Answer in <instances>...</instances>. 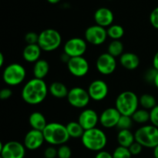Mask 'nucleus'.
I'll list each match as a JSON object with an SVG mask.
<instances>
[{
    "mask_svg": "<svg viewBox=\"0 0 158 158\" xmlns=\"http://www.w3.org/2000/svg\"><path fill=\"white\" fill-rule=\"evenodd\" d=\"M49 91L47 85L43 80L33 78L26 82L21 92L22 99L29 105H38L46 98Z\"/></svg>",
    "mask_w": 158,
    "mask_h": 158,
    "instance_id": "nucleus-1",
    "label": "nucleus"
},
{
    "mask_svg": "<svg viewBox=\"0 0 158 158\" xmlns=\"http://www.w3.org/2000/svg\"><path fill=\"white\" fill-rule=\"evenodd\" d=\"M43 134L45 141L54 147L66 144L70 138L66 126L57 122L48 123L43 131Z\"/></svg>",
    "mask_w": 158,
    "mask_h": 158,
    "instance_id": "nucleus-2",
    "label": "nucleus"
},
{
    "mask_svg": "<svg viewBox=\"0 0 158 158\" xmlns=\"http://www.w3.org/2000/svg\"><path fill=\"white\" fill-rule=\"evenodd\" d=\"M82 144L86 149L94 152L103 151L107 143V137L104 131L95 127L85 131L81 137Z\"/></svg>",
    "mask_w": 158,
    "mask_h": 158,
    "instance_id": "nucleus-3",
    "label": "nucleus"
},
{
    "mask_svg": "<svg viewBox=\"0 0 158 158\" xmlns=\"http://www.w3.org/2000/svg\"><path fill=\"white\" fill-rule=\"evenodd\" d=\"M139 97L133 91L127 90L120 93L115 101V107L121 115L131 116L138 110Z\"/></svg>",
    "mask_w": 158,
    "mask_h": 158,
    "instance_id": "nucleus-4",
    "label": "nucleus"
},
{
    "mask_svg": "<svg viewBox=\"0 0 158 158\" xmlns=\"http://www.w3.org/2000/svg\"><path fill=\"white\" fill-rule=\"evenodd\" d=\"M135 140L143 148L154 149L158 145V128L154 125H143L134 133Z\"/></svg>",
    "mask_w": 158,
    "mask_h": 158,
    "instance_id": "nucleus-5",
    "label": "nucleus"
},
{
    "mask_svg": "<svg viewBox=\"0 0 158 158\" xmlns=\"http://www.w3.org/2000/svg\"><path fill=\"white\" fill-rule=\"evenodd\" d=\"M61 34L54 29H46L39 34L38 45L44 52H52L61 46Z\"/></svg>",
    "mask_w": 158,
    "mask_h": 158,
    "instance_id": "nucleus-6",
    "label": "nucleus"
},
{
    "mask_svg": "<svg viewBox=\"0 0 158 158\" xmlns=\"http://www.w3.org/2000/svg\"><path fill=\"white\" fill-rule=\"evenodd\" d=\"M26 77V70L19 63H11L4 69L2 80L6 85L15 86L21 84Z\"/></svg>",
    "mask_w": 158,
    "mask_h": 158,
    "instance_id": "nucleus-7",
    "label": "nucleus"
},
{
    "mask_svg": "<svg viewBox=\"0 0 158 158\" xmlns=\"http://www.w3.org/2000/svg\"><path fill=\"white\" fill-rule=\"evenodd\" d=\"M66 99L70 106L77 109L85 108L91 100L88 91L80 86L69 89Z\"/></svg>",
    "mask_w": 158,
    "mask_h": 158,
    "instance_id": "nucleus-8",
    "label": "nucleus"
},
{
    "mask_svg": "<svg viewBox=\"0 0 158 158\" xmlns=\"http://www.w3.org/2000/svg\"><path fill=\"white\" fill-rule=\"evenodd\" d=\"M87 49V43L80 37H73L65 43L63 46V52L69 58L83 56Z\"/></svg>",
    "mask_w": 158,
    "mask_h": 158,
    "instance_id": "nucleus-9",
    "label": "nucleus"
},
{
    "mask_svg": "<svg viewBox=\"0 0 158 158\" xmlns=\"http://www.w3.org/2000/svg\"><path fill=\"white\" fill-rule=\"evenodd\" d=\"M26 150L24 144L15 140H11L6 143H0L2 158H24Z\"/></svg>",
    "mask_w": 158,
    "mask_h": 158,
    "instance_id": "nucleus-10",
    "label": "nucleus"
},
{
    "mask_svg": "<svg viewBox=\"0 0 158 158\" xmlns=\"http://www.w3.org/2000/svg\"><path fill=\"white\" fill-rule=\"evenodd\" d=\"M107 37L106 28L97 24L88 27L84 32V40L86 43L94 46H100L103 44Z\"/></svg>",
    "mask_w": 158,
    "mask_h": 158,
    "instance_id": "nucleus-11",
    "label": "nucleus"
},
{
    "mask_svg": "<svg viewBox=\"0 0 158 158\" xmlns=\"http://www.w3.org/2000/svg\"><path fill=\"white\" fill-rule=\"evenodd\" d=\"M117 60L115 57L108 52L100 54L96 61V68L100 74L109 76L114 73L117 69Z\"/></svg>",
    "mask_w": 158,
    "mask_h": 158,
    "instance_id": "nucleus-12",
    "label": "nucleus"
},
{
    "mask_svg": "<svg viewBox=\"0 0 158 158\" xmlns=\"http://www.w3.org/2000/svg\"><path fill=\"white\" fill-rule=\"evenodd\" d=\"M66 64L69 73L78 78L85 77L89 70V63L83 56L70 58Z\"/></svg>",
    "mask_w": 158,
    "mask_h": 158,
    "instance_id": "nucleus-13",
    "label": "nucleus"
},
{
    "mask_svg": "<svg viewBox=\"0 0 158 158\" xmlns=\"http://www.w3.org/2000/svg\"><path fill=\"white\" fill-rule=\"evenodd\" d=\"M91 100L94 101H102L109 93L107 83L102 80H95L90 83L87 89Z\"/></svg>",
    "mask_w": 158,
    "mask_h": 158,
    "instance_id": "nucleus-14",
    "label": "nucleus"
},
{
    "mask_svg": "<svg viewBox=\"0 0 158 158\" xmlns=\"http://www.w3.org/2000/svg\"><path fill=\"white\" fill-rule=\"evenodd\" d=\"M121 114L116 107H109L105 109L100 115V125L106 129L116 127L118 123Z\"/></svg>",
    "mask_w": 158,
    "mask_h": 158,
    "instance_id": "nucleus-15",
    "label": "nucleus"
},
{
    "mask_svg": "<svg viewBox=\"0 0 158 158\" xmlns=\"http://www.w3.org/2000/svg\"><path fill=\"white\" fill-rule=\"evenodd\" d=\"M44 142L43 131L32 129L25 135L23 144L29 151H35L41 148Z\"/></svg>",
    "mask_w": 158,
    "mask_h": 158,
    "instance_id": "nucleus-16",
    "label": "nucleus"
},
{
    "mask_svg": "<svg viewBox=\"0 0 158 158\" xmlns=\"http://www.w3.org/2000/svg\"><path fill=\"white\" fill-rule=\"evenodd\" d=\"M100 117L97 113L93 109H85L80 114L78 122L85 131L97 127Z\"/></svg>",
    "mask_w": 158,
    "mask_h": 158,
    "instance_id": "nucleus-17",
    "label": "nucleus"
},
{
    "mask_svg": "<svg viewBox=\"0 0 158 158\" xmlns=\"http://www.w3.org/2000/svg\"><path fill=\"white\" fill-rule=\"evenodd\" d=\"M114 15L112 11L106 7H101L94 13V21L96 24L103 28L109 27L113 25Z\"/></svg>",
    "mask_w": 158,
    "mask_h": 158,
    "instance_id": "nucleus-18",
    "label": "nucleus"
},
{
    "mask_svg": "<svg viewBox=\"0 0 158 158\" xmlns=\"http://www.w3.org/2000/svg\"><path fill=\"white\" fill-rule=\"evenodd\" d=\"M42 49L38 44L26 45L23 51V57L27 63H35L40 60Z\"/></svg>",
    "mask_w": 158,
    "mask_h": 158,
    "instance_id": "nucleus-19",
    "label": "nucleus"
},
{
    "mask_svg": "<svg viewBox=\"0 0 158 158\" xmlns=\"http://www.w3.org/2000/svg\"><path fill=\"white\" fill-rule=\"evenodd\" d=\"M140 58L134 52H124L120 57V63L127 70H134L140 65Z\"/></svg>",
    "mask_w": 158,
    "mask_h": 158,
    "instance_id": "nucleus-20",
    "label": "nucleus"
},
{
    "mask_svg": "<svg viewBox=\"0 0 158 158\" xmlns=\"http://www.w3.org/2000/svg\"><path fill=\"white\" fill-rule=\"evenodd\" d=\"M29 123L32 129L43 131L48 124L45 116L40 112H33L29 115Z\"/></svg>",
    "mask_w": 158,
    "mask_h": 158,
    "instance_id": "nucleus-21",
    "label": "nucleus"
},
{
    "mask_svg": "<svg viewBox=\"0 0 158 158\" xmlns=\"http://www.w3.org/2000/svg\"><path fill=\"white\" fill-rule=\"evenodd\" d=\"M49 72V64L46 60L40 59L34 63L32 73L34 78L43 80Z\"/></svg>",
    "mask_w": 158,
    "mask_h": 158,
    "instance_id": "nucleus-22",
    "label": "nucleus"
},
{
    "mask_svg": "<svg viewBox=\"0 0 158 158\" xmlns=\"http://www.w3.org/2000/svg\"><path fill=\"white\" fill-rule=\"evenodd\" d=\"M49 91L51 95L56 99L66 98L69 94L67 86L61 82H53L51 83Z\"/></svg>",
    "mask_w": 158,
    "mask_h": 158,
    "instance_id": "nucleus-23",
    "label": "nucleus"
},
{
    "mask_svg": "<svg viewBox=\"0 0 158 158\" xmlns=\"http://www.w3.org/2000/svg\"><path fill=\"white\" fill-rule=\"evenodd\" d=\"M117 142L119 146L123 147V148H129L132 143H134L135 140V136L130 130H122L119 131L117 137Z\"/></svg>",
    "mask_w": 158,
    "mask_h": 158,
    "instance_id": "nucleus-24",
    "label": "nucleus"
},
{
    "mask_svg": "<svg viewBox=\"0 0 158 158\" xmlns=\"http://www.w3.org/2000/svg\"><path fill=\"white\" fill-rule=\"evenodd\" d=\"M66 130L70 138L78 139L83 137L85 130L79 123L78 121H70L66 125Z\"/></svg>",
    "mask_w": 158,
    "mask_h": 158,
    "instance_id": "nucleus-25",
    "label": "nucleus"
},
{
    "mask_svg": "<svg viewBox=\"0 0 158 158\" xmlns=\"http://www.w3.org/2000/svg\"><path fill=\"white\" fill-rule=\"evenodd\" d=\"M124 46L120 40H112L107 47V52L114 57H120L124 52Z\"/></svg>",
    "mask_w": 158,
    "mask_h": 158,
    "instance_id": "nucleus-26",
    "label": "nucleus"
},
{
    "mask_svg": "<svg viewBox=\"0 0 158 158\" xmlns=\"http://www.w3.org/2000/svg\"><path fill=\"white\" fill-rule=\"evenodd\" d=\"M139 103L143 109L149 111L157 105L155 97L149 94H144L140 96L139 97Z\"/></svg>",
    "mask_w": 158,
    "mask_h": 158,
    "instance_id": "nucleus-27",
    "label": "nucleus"
},
{
    "mask_svg": "<svg viewBox=\"0 0 158 158\" xmlns=\"http://www.w3.org/2000/svg\"><path fill=\"white\" fill-rule=\"evenodd\" d=\"M107 35L113 40H120L124 35V29L122 26L113 24L106 29Z\"/></svg>",
    "mask_w": 158,
    "mask_h": 158,
    "instance_id": "nucleus-28",
    "label": "nucleus"
},
{
    "mask_svg": "<svg viewBox=\"0 0 158 158\" xmlns=\"http://www.w3.org/2000/svg\"><path fill=\"white\" fill-rule=\"evenodd\" d=\"M131 117L135 123L138 124H145L150 121V111L143 108L138 109L134 113Z\"/></svg>",
    "mask_w": 158,
    "mask_h": 158,
    "instance_id": "nucleus-29",
    "label": "nucleus"
},
{
    "mask_svg": "<svg viewBox=\"0 0 158 158\" xmlns=\"http://www.w3.org/2000/svg\"><path fill=\"white\" fill-rule=\"evenodd\" d=\"M133 123H134V120H133L132 117H130V116L121 115L116 127L119 131H122V130H130L132 127Z\"/></svg>",
    "mask_w": 158,
    "mask_h": 158,
    "instance_id": "nucleus-30",
    "label": "nucleus"
},
{
    "mask_svg": "<svg viewBox=\"0 0 158 158\" xmlns=\"http://www.w3.org/2000/svg\"><path fill=\"white\" fill-rule=\"evenodd\" d=\"M113 158H131L132 154L129 151V148L118 146L115 148L112 154Z\"/></svg>",
    "mask_w": 158,
    "mask_h": 158,
    "instance_id": "nucleus-31",
    "label": "nucleus"
},
{
    "mask_svg": "<svg viewBox=\"0 0 158 158\" xmlns=\"http://www.w3.org/2000/svg\"><path fill=\"white\" fill-rule=\"evenodd\" d=\"M72 151L68 145L63 144L59 146L57 149V157L58 158H71Z\"/></svg>",
    "mask_w": 158,
    "mask_h": 158,
    "instance_id": "nucleus-32",
    "label": "nucleus"
},
{
    "mask_svg": "<svg viewBox=\"0 0 158 158\" xmlns=\"http://www.w3.org/2000/svg\"><path fill=\"white\" fill-rule=\"evenodd\" d=\"M39 34L35 32H29L25 35V41L27 45L38 44Z\"/></svg>",
    "mask_w": 158,
    "mask_h": 158,
    "instance_id": "nucleus-33",
    "label": "nucleus"
},
{
    "mask_svg": "<svg viewBox=\"0 0 158 158\" xmlns=\"http://www.w3.org/2000/svg\"><path fill=\"white\" fill-rule=\"evenodd\" d=\"M150 122L151 124L158 128V104L150 110Z\"/></svg>",
    "mask_w": 158,
    "mask_h": 158,
    "instance_id": "nucleus-34",
    "label": "nucleus"
},
{
    "mask_svg": "<svg viewBox=\"0 0 158 158\" xmlns=\"http://www.w3.org/2000/svg\"><path fill=\"white\" fill-rule=\"evenodd\" d=\"M143 147L142 146L140 143H139L138 142L135 141L134 143L131 144V146L129 148V151L131 152V154H132V156H137L140 154H141L142 151H143Z\"/></svg>",
    "mask_w": 158,
    "mask_h": 158,
    "instance_id": "nucleus-35",
    "label": "nucleus"
},
{
    "mask_svg": "<svg viewBox=\"0 0 158 158\" xmlns=\"http://www.w3.org/2000/svg\"><path fill=\"white\" fill-rule=\"evenodd\" d=\"M150 23L151 26L158 29V6L153 9L150 15Z\"/></svg>",
    "mask_w": 158,
    "mask_h": 158,
    "instance_id": "nucleus-36",
    "label": "nucleus"
},
{
    "mask_svg": "<svg viewBox=\"0 0 158 158\" xmlns=\"http://www.w3.org/2000/svg\"><path fill=\"white\" fill-rule=\"evenodd\" d=\"M45 158H56L57 157V149L54 146H49L43 152Z\"/></svg>",
    "mask_w": 158,
    "mask_h": 158,
    "instance_id": "nucleus-37",
    "label": "nucleus"
},
{
    "mask_svg": "<svg viewBox=\"0 0 158 158\" xmlns=\"http://www.w3.org/2000/svg\"><path fill=\"white\" fill-rule=\"evenodd\" d=\"M157 72L158 71L157 69H154V67L148 69V70L145 73V75H144L145 80H146L147 82H149V83H154V79H155L156 76H157Z\"/></svg>",
    "mask_w": 158,
    "mask_h": 158,
    "instance_id": "nucleus-38",
    "label": "nucleus"
},
{
    "mask_svg": "<svg viewBox=\"0 0 158 158\" xmlns=\"http://www.w3.org/2000/svg\"><path fill=\"white\" fill-rule=\"evenodd\" d=\"M12 96V91L10 88H3L0 91V99L2 100H9L11 97Z\"/></svg>",
    "mask_w": 158,
    "mask_h": 158,
    "instance_id": "nucleus-39",
    "label": "nucleus"
},
{
    "mask_svg": "<svg viewBox=\"0 0 158 158\" xmlns=\"http://www.w3.org/2000/svg\"><path fill=\"white\" fill-rule=\"evenodd\" d=\"M94 158H113V155L108 151H101L100 152H97Z\"/></svg>",
    "mask_w": 158,
    "mask_h": 158,
    "instance_id": "nucleus-40",
    "label": "nucleus"
},
{
    "mask_svg": "<svg viewBox=\"0 0 158 158\" xmlns=\"http://www.w3.org/2000/svg\"><path fill=\"white\" fill-rule=\"evenodd\" d=\"M153 67L158 71V51L153 58Z\"/></svg>",
    "mask_w": 158,
    "mask_h": 158,
    "instance_id": "nucleus-41",
    "label": "nucleus"
},
{
    "mask_svg": "<svg viewBox=\"0 0 158 158\" xmlns=\"http://www.w3.org/2000/svg\"><path fill=\"white\" fill-rule=\"evenodd\" d=\"M4 62H5V57H4V55H3L2 53H0V66H3V65H4Z\"/></svg>",
    "mask_w": 158,
    "mask_h": 158,
    "instance_id": "nucleus-42",
    "label": "nucleus"
},
{
    "mask_svg": "<svg viewBox=\"0 0 158 158\" xmlns=\"http://www.w3.org/2000/svg\"><path fill=\"white\" fill-rule=\"evenodd\" d=\"M153 154H154V158H158V145L157 147L154 148V151H153Z\"/></svg>",
    "mask_w": 158,
    "mask_h": 158,
    "instance_id": "nucleus-43",
    "label": "nucleus"
},
{
    "mask_svg": "<svg viewBox=\"0 0 158 158\" xmlns=\"http://www.w3.org/2000/svg\"><path fill=\"white\" fill-rule=\"evenodd\" d=\"M154 86H155V87L158 89V72H157V76H156L155 79H154Z\"/></svg>",
    "mask_w": 158,
    "mask_h": 158,
    "instance_id": "nucleus-44",
    "label": "nucleus"
},
{
    "mask_svg": "<svg viewBox=\"0 0 158 158\" xmlns=\"http://www.w3.org/2000/svg\"><path fill=\"white\" fill-rule=\"evenodd\" d=\"M48 2H49L50 4H57V3L60 2L61 0H46Z\"/></svg>",
    "mask_w": 158,
    "mask_h": 158,
    "instance_id": "nucleus-45",
    "label": "nucleus"
},
{
    "mask_svg": "<svg viewBox=\"0 0 158 158\" xmlns=\"http://www.w3.org/2000/svg\"><path fill=\"white\" fill-rule=\"evenodd\" d=\"M0 158H2V157H0Z\"/></svg>",
    "mask_w": 158,
    "mask_h": 158,
    "instance_id": "nucleus-46",
    "label": "nucleus"
}]
</instances>
